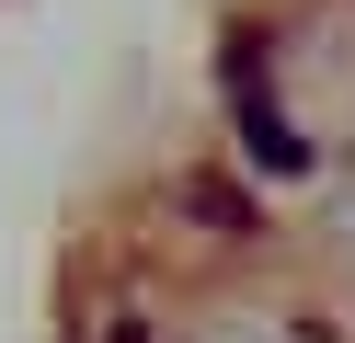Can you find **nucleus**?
Listing matches in <instances>:
<instances>
[{
    "label": "nucleus",
    "mask_w": 355,
    "mask_h": 343,
    "mask_svg": "<svg viewBox=\"0 0 355 343\" xmlns=\"http://www.w3.org/2000/svg\"><path fill=\"white\" fill-rule=\"evenodd\" d=\"M230 114H241V149H252V172H275V183H298V172H309V137L286 126L263 91H252V103H230Z\"/></svg>",
    "instance_id": "obj_1"
},
{
    "label": "nucleus",
    "mask_w": 355,
    "mask_h": 343,
    "mask_svg": "<svg viewBox=\"0 0 355 343\" xmlns=\"http://www.w3.org/2000/svg\"><path fill=\"white\" fill-rule=\"evenodd\" d=\"M195 218H218V229H252V195H230V183H195Z\"/></svg>",
    "instance_id": "obj_2"
}]
</instances>
